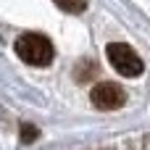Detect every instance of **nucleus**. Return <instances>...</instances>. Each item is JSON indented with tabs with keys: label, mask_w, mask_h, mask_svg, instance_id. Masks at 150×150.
I'll return each mask as SVG.
<instances>
[{
	"label": "nucleus",
	"mask_w": 150,
	"mask_h": 150,
	"mask_svg": "<svg viewBox=\"0 0 150 150\" xmlns=\"http://www.w3.org/2000/svg\"><path fill=\"white\" fill-rule=\"evenodd\" d=\"M13 50H16V55H18L24 63H29V66H50V63H53V55H55L53 42H50L45 34H37V32L21 34V37L16 40Z\"/></svg>",
	"instance_id": "f257e3e1"
},
{
	"label": "nucleus",
	"mask_w": 150,
	"mask_h": 150,
	"mask_svg": "<svg viewBox=\"0 0 150 150\" xmlns=\"http://www.w3.org/2000/svg\"><path fill=\"white\" fill-rule=\"evenodd\" d=\"M105 55L111 61V66L121 74V76H140L145 71V63L142 58L127 45V42H111L105 47Z\"/></svg>",
	"instance_id": "f03ea898"
},
{
	"label": "nucleus",
	"mask_w": 150,
	"mask_h": 150,
	"mask_svg": "<svg viewBox=\"0 0 150 150\" xmlns=\"http://www.w3.org/2000/svg\"><path fill=\"white\" fill-rule=\"evenodd\" d=\"M90 100H92V105L100 108V111H116V108H121V105L127 103V92H124L119 84H113V82H100V84L92 87Z\"/></svg>",
	"instance_id": "7ed1b4c3"
},
{
	"label": "nucleus",
	"mask_w": 150,
	"mask_h": 150,
	"mask_svg": "<svg viewBox=\"0 0 150 150\" xmlns=\"http://www.w3.org/2000/svg\"><path fill=\"white\" fill-rule=\"evenodd\" d=\"M55 5L66 13H82L87 8V0H55Z\"/></svg>",
	"instance_id": "20e7f679"
},
{
	"label": "nucleus",
	"mask_w": 150,
	"mask_h": 150,
	"mask_svg": "<svg viewBox=\"0 0 150 150\" xmlns=\"http://www.w3.org/2000/svg\"><path fill=\"white\" fill-rule=\"evenodd\" d=\"M37 137H40V129H37L34 124H21V142H24V145L34 142Z\"/></svg>",
	"instance_id": "39448f33"
}]
</instances>
